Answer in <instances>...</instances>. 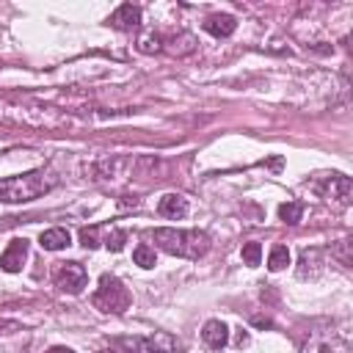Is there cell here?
<instances>
[{
	"instance_id": "obj_11",
	"label": "cell",
	"mask_w": 353,
	"mask_h": 353,
	"mask_svg": "<svg viewBox=\"0 0 353 353\" xmlns=\"http://www.w3.org/2000/svg\"><path fill=\"white\" fill-rule=\"evenodd\" d=\"M234 28H237V22H234V17H229V14H212V17L204 19V30L212 33L215 39H226V36H232Z\"/></svg>"
},
{
	"instance_id": "obj_10",
	"label": "cell",
	"mask_w": 353,
	"mask_h": 353,
	"mask_svg": "<svg viewBox=\"0 0 353 353\" xmlns=\"http://www.w3.org/2000/svg\"><path fill=\"white\" fill-rule=\"evenodd\" d=\"M201 339H204L212 350H221V347L229 342V328H226V323H221V320H207V323H204V331H201Z\"/></svg>"
},
{
	"instance_id": "obj_16",
	"label": "cell",
	"mask_w": 353,
	"mask_h": 353,
	"mask_svg": "<svg viewBox=\"0 0 353 353\" xmlns=\"http://www.w3.org/2000/svg\"><path fill=\"white\" fill-rule=\"evenodd\" d=\"M290 265V251H287V245H273V251H270V256H268V268L270 270H284Z\"/></svg>"
},
{
	"instance_id": "obj_8",
	"label": "cell",
	"mask_w": 353,
	"mask_h": 353,
	"mask_svg": "<svg viewBox=\"0 0 353 353\" xmlns=\"http://www.w3.org/2000/svg\"><path fill=\"white\" fill-rule=\"evenodd\" d=\"M157 212L163 218H171V221H179L188 215V199L179 196V193H165L160 201H157Z\"/></svg>"
},
{
	"instance_id": "obj_4",
	"label": "cell",
	"mask_w": 353,
	"mask_h": 353,
	"mask_svg": "<svg viewBox=\"0 0 353 353\" xmlns=\"http://www.w3.org/2000/svg\"><path fill=\"white\" fill-rule=\"evenodd\" d=\"M52 279H55V287L61 292H69V295H80L88 284V273L80 262H58Z\"/></svg>"
},
{
	"instance_id": "obj_13",
	"label": "cell",
	"mask_w": 353,
	"mask_h": 353,
	"mask_svg": "<svg viewBox=\"0 0 353 353\" xmlns=\"http://www.w3.org/2000/svg\"><path fill=\"white\" fill-rule=\"evenodd\" d=\"M317 262H320V251H317V248L303 251V254H301V262H298V265H301V268H298V276H301V279L317 276V273H320V265H317Z\"/></svg>"
},
{
	"instance_id": "obj_24",
	"label": "cell",
	"mask_w": 353,
	"mask_h": 353,
	"mask_svg": "<svg viewBox=\"0 0 353 353\" xmlns=\"http://www.w3.org/2000/svg\"><path fill=\"white\" fill-rule=\"evenodd\" d=\"M99 353H116V350H99Z\"/></svg>"
},
{
	"instance_id": "obj_19",
	"label": "cell",
	"mask_w": 353,
	"mask_h": 353,
	"mask_svg": "<svg viewBox=\"0 0 353 353\" xmlns=\"http://www.w3.org/2000/svg\"><path fill=\"white\" fill-rule=\"evenodd\" d=\"M138 50H141V52H157V50H160V36H154V33L141 36V39H138Z\"/></svg>"
},
{
	"instance_id": "obj_1",
	"label": "cell",
	"mask_w": 353,
	"mask_h": 353,
	"mask_svg": "<svg viewBox=\"0 0 353 353\" xmlns=\"http://www.w3.org/2000/svg\"><path fill=\"white\" fill-rule=\"evenodd\" d=\"M152 240L165 254L182 256V259H199L210 251V237L199 229H154Z\"/></svg>"
},
{
	"instance_id": "obj_12",
	"label": "cell",
	"mask_w": 353,
	"mask_h": 353,
	"mask_svg": "<svg viewBox=\"0 0 353 353\" xmlns=\"http://www.w3.org/2000/svg\"><path fill=\"white\" fill-rule=\"evenodd\" d=\"M39 243H41V248H44V251H61V248H66V245L72 243V237H69V232H66V229L55 226V229L41 232Z\"/></svg>"
},
{
	"instance_id": "obj_18",
	"label": "cell",
	"mask_w": 353,
	"mask_h": 353,
	"mask_svg": "<svg viewBox=\"0 0 353 353\" xmlns=\"http://www.w3.org/2000/svg\"><path fill=\"white\" fill-rule=\"evenodd\" d=\"M259 259H262V245L259 243H245L243 245V262L245 265H259Z\"/></svg>"
},
{
	"instance_id": "obj_21",
	"label": "cell",
	"mask_w": 353,
	"mask_h": 353,
	"mask_svg": "<svg viewBox=\"0 0 353 353\" xmlns=\"http://www.w3.org/2000/svg\"><path fill=\"white\" fill-rule=\"evenodd\" d=\"M47 353H74L72 347H63V345H55V347H50Z\"/></svg>"
},
{
	"instance_id": "obj_23",
	"label": "cell",
	"mask_w": 353,
	"mask_h": 353,
	"mask_svg": "<svg viewBox=\"0 0 353 353\" xmlns=\"http://www.w3.org/2000/svg\"><path fill=\"white\" fill-rule=\"evenodd\" d=\"M3 328H19L17 323H0V334H3Z\"/></svg>"
},
{
	"instance_id": "obj_9",
	"label": "cell",
	"mask_w": 353,
	"mask_h": 353,
	"mask_svg": "<svg viewBox=\"0 0 353 353\" xmlns=\"http://www.w3.org/2000/svg\"><path fill=\"white\" fill-rule=\"evenodd\" d=\"M110 25L121 28V30H135L141 25V8L132 6V3H124L119 6L113 14H110Z\"/></svg>"
},
{
	"instance_id": "obj_3",
	"label": "cell",
	"mask_w": 353,
	"mask_h": 353,
	"mask_svg": "<svg viewBox=\"0 0 353 353\" xmlns=\"http://www.w3.org/2000/svg\"><path fill=\"white\" fill-rule=\"evenodd\" d=\"M91 301H94V306H97L99 312H113V314H119V312L130 309L132 295H130V290L124 287L121 279H116V276H110V273H102V276H99V287H97V292H94Z\"/></svg>"
},
{
	"instance_id": "obj_2",
	"label": "cell",
	"mask_w": 353,
	"mask_h": 353,
	"mask_svg": "<svg viewBox=\"0 0 353 353\" xmlns=\"http://www.w3.org/2000/svg\"><path fill=\"white\" fill-rule=\"evenodd\" d=\"M55 176L44 168L30 171V174H19V176H6L0 179V201L6 204H22V201H33L41 193L55 188Z\"/></svg>"
},
{
	"instance_id": "obj_5",
	"label": "cell",
	"mask_w": 353,
	"mask_h": 353,
	"mask_svg": "<svg viewBox=\"0 0 353 353\" xmlns=\"http://www.w3.org/2000/svg\"><path fill=\"white\" fill-rule=\"evenodd\" d=\"M121 345L141 350V353H179L182 350V342L165 331H154L149 336H135V339H121Z\"/></svg>"
},
{
	"instance_id": "obj_14",
	"label": "cell",
	"mask_w": 353,
	"mask_h": 353,
	"mask_svg": "<svg viewBox=\"0 0 353 353\" xmlns=\"http://www.w3.org/2000/svg\"><path fill=\"white\" fill-rule=\"evenodd\" d=\"M279 218H281L284 223L295 226V223L303 218V204H301V201H284V204L279 207Z\"/></svg>"
},
{
	"instance_id": "obj_17",
	"label": "cell",
	"mask_w": 353,
	"mask_h": 353,
	"mask_svg": "<svg viewBox=\"0 0 353 353\" xmlns=\"http://www.w3.org/2000/svg\"><path fill=\"white\" fill-rule=\"evenodd\" d=\"M105 245H108V251H121L124 248V243H127V232L124 229H110L108 234H105V240H102Z\"/></svg>"
},
{
	"instance_id": "obj_6",
	"label": "cell",
	"mask_w": 353,
	"mask_h": 353,
	"mask_svg": "<svg viewBox=\"0 0 353 353\" xmlns=\"http://www.w3.org/2000/svg\"><path fill=\"white\" fill-rule=\"evenodd\" d=\"M25 259H28V240H25V237H17V240H11L8 248L0 254V268H3L6 273H19L22 265H25Z\"/></svg>"
},
{
	"instance_id": "obj_15",
	"label": "cell",
	"mask_w": 353,
	"mask_h": 353,
	"mask_svg": "<svg viewBox=\"0 0 353 353\" xmlns=\"http://www.w3.org/2000/svg\"><path fill=\"white\" fill-rule=\"evenodd\" d=\"M132 259H135V265L138 268H143V270H149V268H154V248L152 245H146V243H141V245H135V251H132Z\"/></svg>"
},
{
	"instance_id": "obj_7",
	"label": "cell",
	"mask_w": 353,
	"mask_h": 353,
	"mask_svg": "<svg viewBox=\"0 0 353 353\" xmlns=\"http://www.w3.org/2000/svg\"><path fill=\"white\" fill-rule=\"evenodd\" d=\"M350 190H353V185H350V179H347L345 174H331V176L325 179V185L320 188V193H323L325 199H334V201H339V204H347V201H350Z\"/></svg>"
},
{
	"instance_id": "obj_20",
	"label": "cell",
	"mask_w": 353,
	"mask_h": 353,
	"mask_svg": "<svg viewBox=\"0 0 353 353\" xmlns=\"http://www.w3.org/2000/svg\"><path fill=\"white\" fill-rule=\"evenodd\" d=\"M80 243H83L85 248H97V245H99V229H97V226L83 229V232H80Z\"/></svg>"
},
{
	"instance_id": "obj_22",
	"label": "cell",
	"mask_w": 353,
	"mask_h": 353,
	"mask_svg": "<svg viewBox=\"0 0 353 353\" xmlns=\"http://www.w3.org/2000/svg\"><path fill=\"white\" fill-rule=\"evenodd\" d=\"M237 345H240V347H243V345H248V334H243V331H240V334H237Z\"/></svg>"
}]
</instances>
